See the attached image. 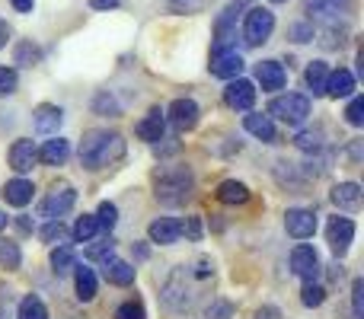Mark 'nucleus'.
I'll return each mask as SVG.
<instances>
[{"instance_id":"f257e3e1","label":"nucleus","mask_w":364,"mask_h":319,"mask_svg":"<svg viewBox=\"0 0 364 319\" xmlns=\"http://www.w3.org/2000/svg\"><path fill=\"white\" fill-rule=\"evenodd\" d=\"M214 278L211 262H198V265H179L170 275V281L164 284V303L170 310H188L198 297V288L205 281Z\"/></svg>"},{"instance_id":"f03ea898","label":"nucleus","mask_w":364,"mask_h":319,"mask_svg":"<svg viewBox=\"0 0 364 319\" xmlns=\"http://www.w3.org/2000/svg\"><path fill=\"white\" fill-rule=\"evenodd\" d=\"M125 157V141L122 134H109V131H90L80 141V163L87 169H106L112 163H119Z\"/></svg>"},{"instance_id":"7ed1b4c3","label":"nucleus","mask_w":364,"mask_h":319,"mask_svg":"<svg viewBox=\"0 0 364 319\" xmlns=\"http://www.w3.org/2000/svg\"><path fill=\"white\" fill-rule=\"evenodd\" d=\"M192 173L186 166H166V169H157L154 175V188H157V201H164L166 207H179L188 201L192 195Z\"/></svg>"},{"instance_id":"20e7f679","label":"nucleus","mask_w":364,"mask_h":319,"mask_svg":"<svg viewBox=\"0 0 364 319\" xmlns=\"http://www.w3.org/2000/svg\"><path fill=\"white\" fill-rule=\"evenodd\" d=\"M272 29H275V13L265 10V6H252L246 13V23H243V38L246 45H262L269 42Z\"/></svg>"},{"instance_id":"39448f33","label":"nucleus","mask_w":364,"mask_h":319,"mask_svg":"<svg viewBox=\"0 0 364 319\" xmlns=\"http://www.w3.org/2000/svg\"><path fill=\"white\" fill-rule=\"evenodd\" d=\"M269 112L275 115V119H282L284 125H304L310 115V99L307 96H297V93L278 96V99L269 106Z\"/></svg>"},{"instance_id":"423d86ee","label":"nucleus","mask_w":364,"mask_h":319,"mask_svg":"<svg viewBox=\"0 0 364 319\" xmlns=\"http://www.w3.org/2000/svg\"><path fill=\"white\" fill-rule=\"evenodd\" d=\"M211 74L214 77H224V80H233V77H240V70H243V58H240L237 48H227V45H214L211 51Z\"/></svg>"},{"instance_id":"0eeeda50","label":"nucleus","mask_w":364,"mask_h":319,"mask_svg":"<svg viewBox=\"0 0 364 319\" xmlns=\"http://www.w3.org/2000/svg\"><path fill=\"white\" fill-rule=\"evenodd\" d=\"M77 205V192L70 185H61L48 195V198L38 205V217H48V220H61L70 207Z\"/></svg>"},{"instance_id":"6e6552de","label":"nucleus","mask_w":364,"mask_h":319,"mask_svg":"<svg viewBox=\"0 0 364 319\" xmlns=\"http://www.w3.org/2000/svg\"><path fill=\"white\" fill-rule=\"evenodd\" d=\"M284 230L294 239H310L316 233V214L307 211V207H291L284 214Z\"/></svg>"},{"instance_id":"1a4fd4ad","label":"nucleus","mask_w":364,"mask_h":319,"mask_svg":"<svg viewBox=\"0 0 364 319\" xmlns=\"http://www.w3.org/2000/svg\"><path fill=\"white\" fill-rule=\"evenodd\" d=\"M326 239H329V249H333L336 256H346L352 239H355V224L348 217H333L326 227Z\"/></svg>"},{"instance_id":"9d476101","label":"nucleus","mask_w":364,"mask_h":319,"mask_svg":"<svg viewBox=\"0 0 364 319\" xmlns=\"http://www.w3.org/2000/svg\"><path fill=\"white\" fill-rule=\"evenodd\" d=\"M291 269L304 281H316V275H320V256H316L314 246H297L291 252Z\"/></svg>"},{"instance_id":"9b49d317","label":"nucleus","mask_w":364,"mask_h":319,"mask_svg":"<svg viewBox=\"0 0 364 319\" xmlns=\"http://www.w3.org/2000/svg\"><path fill=\"white\" fill-rule=\"evenodd\" d=\"M224 102L230 109H243V112H250L252 102H256V87H252L250 80H230L224 90Z\"/></svg>"},{"instance_id":"f8f14e48","label":"nucleus","mask_w":364,"mask_h":319,"mask_svg":"<svg viewBox=\"0 0 364 319\" xmlns=\"http://www.w3.org/2000/svg\"><path fill=\"white\" fill-rule=\"evenodd\" d=\"M348 6H352V0H310L307 10H310V16L320 19V23L336 26L342 13H348Z\"/></svg>"},{"instance_id":"ddd939ff","label":"nucleus","mask_w":364,"mask_h":319,"mask_svg":"<svg viewBox=\"0 0 364 319\" xmlns=\"http://www.w3.org/2000/svg\"><path fill=\"white\" fill-rule=\"evenodd\" d=\"M166 115H170V121L179 131H192V128L198 125V106H195L192 99H176Z\"/></svg>"},{"instance_id":"4468645a","label":"nucleus","mask_w":364,"mask_h":319,"mask_svg":"<svg viewBox=\"0 0 364 319\" xmlns=\"http://www.w3.org/2000/svg\"><path fill=\"white\" fill-rule=\"evenodd\" d=\"M38 163V151H36V144L32 141H16V144L10 147V166L16 169V173H29L32 166Z\"/></svg>"},{"instance_id":"2eb2a0df","label":"nucleus","mask_w":364,"mask_h":319,"mask_svg":"<svg viewBox=\"0 0 364 319\" xmlns=\"http://www.w3.org/2000/svg\"><path fill=\"white\" fill-rule=\"evenodd\" d=\"M243 128H246L250 134H256L262 144H275V141H278L275 125H272V119H269V115H262V112H250V115H246V119H243Z\"/></svg>"},{"instance_id":"dca6fc26","label":"nucleus","mask_w":364,"mask_h":319,"mask_svg":"<svg viewBox=\"0 0 364 319\" xmlns=\"http://www.w3.org/2000/svg\"><path fill=\"white\" fill-rule=\"evenodd\" d=\"M182 237V220L176 217H160L151 224V239L160 246H173Z\"/></svg>"},{"instance_id":"f3484780","label":"nucleus","mask_w":364,"mask_h":319,"mask_svg":"<svg viewBox=\"0 0 364 319\" xmlns=\"http://www.w3.org/2000/svg\"><path fill=\"white\" fill-rule=\"evenodd\" d=\"M61 121H64V112L58 106H38L32 112V125H36L38 134H55L61 128Z\"/></svg>"},{"instance_id":"a211bd4d","label":"nucleus","mask_w":364,"mask_h":319,"mask_svg":"<svg viewBox=\"0 0 364 319\" xmlns=\"http://www.w3.org/2000/svg\"><path fill=\"white\" fill-rule=\"evenodd\" d=\"M164 128H166V112H160V109H151V112H147V119H141L134 131H138L141 141H151V144H154V141L164 138Z\"/></svg>"},{"instance_id":"6ab92c4d","label":"nucleus","mask_w":364,"mask_h":319,"mask_svg":"<svg viewBox=\"0 0 364 319\" xmlns=\"http://www.w3.org/2000/svg\"><path fill=\"white\" fill-rule=\"evenodd\" d=\"M355 93V74L346 67H339L336 74L326 77V93L323 96H333V99H342V96H352Z\"/></svg>"},{"instance_id":"aec40b11","label":"nucleus","mask_w":364,"mask_h":319,"mask_svg":"<svg viewBox=\"0 0 364 319\" xmlns=\"http://www.w3.org/2000/svg\"><path fill=\"white\" fill-rule=\"evenodd\" d=\"M256 77L262 83V90H282L284 80H288V74H284V67L278 61H262L256 67Z\"/></svg>"},{"instance_id":"412c9836","label":"nucleus","mask_w":364,"mask_h":319,"mask_svg":"<svg viewBox=\"0 0 364 319\" xmlns=\"http://www.w3.org/2000/svg\"><path fill=\"white\" fill-rule=\"evenodd\" d=\"M333 205L342 207V211H358L361 207V188L355 182H342V185L333 188Z\"/></svg>"},{"instance_id":"4be33fe9","label":"nucleus","mask_w":364,"mask_h":319,"mask_svg":"<svg viewBox=\"0 0 364 319\" xmlns=\"http://www.w3.org/2000/svg\"><path fill=\"white\" fill-rule=\"evenodd\" d=\"M106 281L109 284H119V288H128V284L134 281V269L128 262H122V259H106Z\"/></svg>"},{"instance_id":"5701e85b","label":"nucleus","mask_w":364,"mask_h":319,"mask_svg":"<svg viewBox=\"0 0 364 319\" xmlns=\"http://www.w3.org/2000/svg\"><path fill=\"white\" fill-rule=\"evenodd\" d=\"M68 157H70V144H68V141H61V138H58V141H45V147L38 151V160H42L45 166H61Z\"/></svg>"},{"instance_id":"b1692460","label":"nucleus","mask_w":364,"mask_h":319,"mask_svg":"<svg viewBox=\"0 0 364 319\" xmlns=\"http://www.w3.org/2000/svg\"><path fill=\"white\" fill-rule=\"evenodd\" d=\"M4 195H6V205L26 207V205L32 201V182H29V179H13V182H6Z\"/></svg>"},{"instance_id":"393cba45","label":"nucleus","mask_w":364,"mask_h":319,"mask_svg":"<svg viewBox=\"0 0 364 319\" xmlns=\"http://www.w3.org/2000/svg\"><path fill=\"white\" fill-rule=\"evenodd\" d=\"M74 284H77V297L80 301H93L96 297V275L87 265H74Z\"/></svg>"},{"instance_id":"a878e982","label":"nucleus","mask_w":364,"mask_h":319,"mask_svg":"<svg viewBox=\"0 0 364 319\" xmlns=\"http://www.w3.org/2000/svg\"><path fill=\"white\" fill-rule=\"evenodd\" d=\"M218 198L224 201V205H246L250 201V188L243 185V182H220L218 188Z\"/></svg>"},{"instance_id":"bb28decb","label":"nucleus","mask_w":364,"mask_h":319,"mask_svg":"<svg viewBox=\"0 0 364 319\" xmlns=\"http://www.w3.org/2000/svg\"><path fill=\"white\" fill-rule=\"evenodd\" d=\"M326 77H329V67L323 61H314L307 67V87L314 96H323L326 93Z\"/></svg>"},{"instance_id":"cd10ccee","label":"nucleus","mask_w":364,"mask_h":319,"mask_svg":"<svg viewBox=\"0 0 364 319\" xmlns=\"http://www.w3.org/2000/svg\"><path fill=\"white\" fill-rule=\"evenodd\" d=\"M74 265H77V259H74V252H70L68 246H61V249L51 252V269H55V275H70Z\"/></svg>"},{"instance_id":"c85d7f7f","label":"nucleus","mask_w":364,"mask_h":319,"mask_svg":"<svg viewBox=\"0 0 364 319\" xmlns=\"http://www.w3.org/2000/svg\"><path fill=\"white\" fill-rule=\"evenodd\" d=\"M16 319H48V310H45V303L38 301L36 294H29L23 303H19V316Z\"/></svg>"},{"instance_id":"c756f323","label":"nucleus","mask_w":364,"mask_h":319,"mask_svg":"<svg viewBox=\"0 0 364 319\" xmlns=\"http://www.w3.org/2000/svg\"><path fill=\"white\" fill-rule=\"evenodd\" d=\"M96 230H100V220L90 217V214H83V217L74 224V239L77 243H90V239L96 237Z\"/></svg>"},{"instance_id":"7c9ffc66","label":"nucleus","mask_w":364,"mask_h":319,"mask_svg":"<svg viewBox=\"0 0 364 319\" xmlns=\"http://www.w3.org/2000/svg\"><path fill=\"white\" fill-rule=\"evenodd\" d=\"M23 256H19L16 243H0V269H19Z\"/></svg>"},{"instance_id":"2f4dec72","label":"nucleus","mask_w":364,"mask_h":319,"mask_svg":"<svg viewBox=\"0 0 364 319\" xmlns=\"http://www.w3.org/2000/svg\"><path fill=\"white\" fill-rule=\"evenodd\" d=\"M301 301H304V307H320V303L326 301V291H323L320 284L307 281L304 284V291H301Z\"/></svg>"},{"instance_id":"473e14b6","label":"nucleus","mask_w":364,"mask_h":319,"mask_svg":"<svg viewBox=\"0 0 364 319\" xmlns=\"http://www.w3.org/2000/svg\"><path fill=\"white\" fill-rule=\"evenodd\" d=\"M112 249L115 246L109 239L106 243H93V246H87V259L90 262H106V259H112Z\"/></svg>"},{"instance_id":"72a5a7b5","label":"nucleus","mask_w":364,"mask_h":319,"mask_svg":"<svg viewBox=\"0 0 364 319\" xmlns=\"http://www.w3.org/2000/svg\"><path fill=\"white\" fill-rule=\"evenodd\" d=\"M346 121H348V125H355V128L364 125V99H361V96H355V99L348 102V109H346Z\"/></svg>"},{"instance_id":"f704fd0d","label":"nucleus","mask_w":364,"mask_h":319,"mask_svg":"<svg viewBox=\"0 0 364 319\" xmlns=\"http://www.w3.org/2000/svg\"><path fill=\"white\" fill-rule=\"evenodd\" d=\"M96 220H100V227H106V230H112L115 220H119V207L109 205V201H102L100 205V214H96Z\"/></svg>"},{"instance_id":"c9c22d12","label":"nucleus","mask_w":364,"mask_h":319,"mask_svg":"<svg viewBox=\"0 0 364 319\" xmlns=\"http://www.w3.org/2000/svg\"><path fill=\"white\" fill-rule=\"evenodd\" d=\"M115 319H147V313H144V307H141L138 301H128V303H122V307L115 310Z\"/></svg>"},{"instance_id":"e433bc0d","label":"nucleus","mask_w":364,"mask_h":319,"mask_svg":"<svg viewBox=\"0 0 364 319\" xmlns=\"http://www.w3.org/2000/svg\"><path fill=\"white\" fill-rule=\"evenodd\" d=\"M16 70H10V67H0V96H10V93H16Z\"/></svg>"},{"instance_id":"4c0bfd02","label":"nucleus","mask_w":364,"mask_h":319,"mask_svg":"<svg viewBox=\"0 0 364 319\" xmlns=\"http://www.w3.org/2000/svg\"><path fill=\"white\" fill-rule=\"evenodd\" d=\"M38 61V48H32L29 42H23L16 48V64H23V67H32V64Z\"/></svg>"},{"instance_id":"58836bf2","label":"nucleus","mask_w":364,"mask_h":319,"mask_svg":"<svg viewBox=\"0 0 364 319\" xmlns=\"http://www.w3.org/2000/svg\"><path fill=\"white\" fill-rule=\"evenodd\" d=\"M64 237H68V230L61 227V220H51V224L42 230V239H45V243H61Z\"/></svg>"},{"instance_id":"ea45409f","label":"nucleus","mask_w":364,"mask_h":319,"mask_svg":"<svg viewBox=\"0 0 364 319\" xmlns=\"http://www.w3.org/2000/svg\"><path fill=\"white\" fill-rule=\"evenodd\" d=\"M297 147H301V151H320V131H304V134H297Z\"/></svg>"},{"instance_id":"a19ab883","label":"nucleus","mask_w":364,"mask_h":319,"mask_svg":"<svg viewBox=\"0 0 364 319\" xmlns=\"http://www.w3.org/2000/svg\"><path fill=\"white\" fill-rule=\"evenodd\" d=\"M352 307H355V316H364V281L361 278L352 284Z\"/></svg>"},{"instance_id":"79ce46f5","label":"nucleus","mask_w":364,"mask_h":319,"mask_svg":"<svg viewBox=\"0 0 364 319\" xmlns=\"http://www.w3.org/2000/svg\"><path fill=\"white\" fill-rule=\"evenodd\" d=\"M182 233H188V239H201V220L188 217L186 224H182Z\"/></svg>"},{"instance_id":"37998d69","label":"nucleus","mask_w":364,"mask_h":319,"mask_svg":"<svg viewBox=\"0 0 364 319\" xmlns=\"http://www.w3.org/2000/svg\"><path fill=\"white\" fill-rule=\"evenodd\" d=\"M291 32H294V38H297V42H314V29H310V26H294V29H291Z\"/></svg>"},{"instance_id":"c03bdc74","label":"nucleus","mask_w":364,"mask_h":319,"mask_svg":"<svg viewBox=\"0 0 364 319\" xmlns=\"http://www.w3.org/2000/svg\"><path fill=\"white\" fill-rule=\"evenodd\" d=\"M208 313H211V319H227V316L233 313V310H230V303H214Z\"/></svg>"},{"instance_id":"a18cd8bd","label":"nucleus","mask_w":364,"mask_h":319,"mask_svg":"<svg viewBox=\"0 0 364 319\" xmlns=\"http://www.w3.org/2000/svg\"><path fill=\"white\" fill-rule=\"evenodd\" d=\"M119 4H122V0H90V6H93V10H115Z\"/></svg>"},{"instance_id":"49530a36","label":"nucleus","mask_w":364,"mask_h":319,"mask_svg":"<svg viewBox=\"0 0 364 319\" xmlns=\"http://www.w3.org/2000/svg\"><path fill=\"white\" fill-rule=\"evenodd\" d=\"M256 319H282V313H278V307H262L256 313Z\"/></svg>"},{"instance_id":"de8ad7c7","label":"nucleus","mask_w":364,"mask_h":319,"mask_svg":"<svg viewBox=\"0 0 364 319\" xmlns=\"http://www.w3.org/2000/svg\"><path fill=\"white\" fill-rule=\"evenodd\" d=\"M13 6H16L19 13H32V0H10Z\"/></svg>"},{"instance_id":"09e8293b","label":"nucleus","mask_w":364,"mask_h":319,"mask_svg":"<svg viewBox=\"0 0 364 319\" xmlns=\"http://www.w3.org/2000/svg\"><path fill=\"white\" fill-rule=\"evenodd\" d=\"M6 42H10V26H6L4 19H0V48H4Z\"/></svg>"},{"instance_id":"8fccbe9b","label":"nucleus","mask_w":364,"mask_h":319,"mask_svg":"<svg viewBox=\"0 0 364 319\" xmlns=\"http://www.w3.org/2000/svg\"><path fill=\"white\" fill-rule=\"evenodd\" d=\"M4 227H6V214H0V230H4Z\"/></svg>"},{"instance_id":"3c124183","label":"nucleus","mask_w":364,"mask_h":319,"mask_svg":"<svg viewBox=\"0 0 364 319\" xmlns=\"http://www.w3.org/2000/svg\"><path fill=\"white\" fill-rule=\"evenodd\" d=\"M272 4H284V0H272Z\"/></svg>"},{"instance_id":"603ef678","label":"nucleus","mask_w":364,"mask_h":319,"mask_svg":"<svg viewBox=\"0 0 364 319\" xmlns=\"http://www.w3.org/2000/svg\"><path fill=\"white\" fill-rule=\"evenodd\" d=\"M173 4H179V0H173Z\"/></svg>"}]
</instances>
